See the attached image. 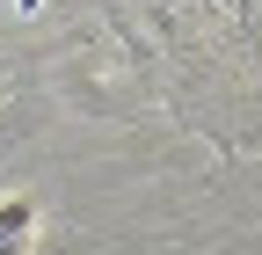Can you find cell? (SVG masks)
<instances>
[{"mask_svg":"<svg viewBox=\"0 0 262 255\" xmlns=\"http://www.w3.org/2000/svg\"><path fill=\"white\" fill-rule=\"evenodd\" d=\"M0 95H8V80H0Z\"/></svg>","mask_w":262,"mask_h":255,"instance_id":"7a4b0ae2","label":"cell"},{"mask_svg":"<svg viewBox=\"0 0 262 255\" xmlns=\"http://www.w3.org/2000/svg\"><path fill=\"white\" fill-rule=\"evenodd\" d=\"M29 248H37V204L0 197V255H29Z\"/></svg>","mask_w":262,"mask_h":255,"instance_id":"6da1fadb","label":"cell"}]
</instances>
